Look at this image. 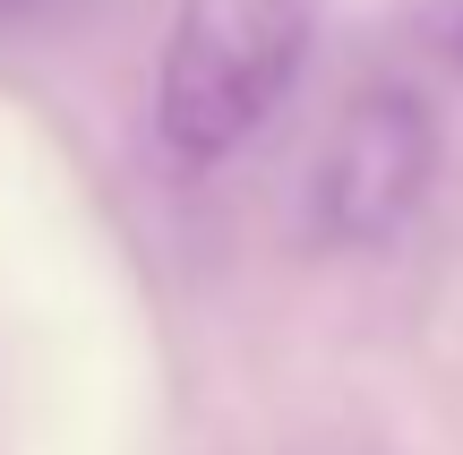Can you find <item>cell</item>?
<instances>
[{"label":"cell","mask_w":463,"mask_h":455,"mask_svg":"<svg viewBox=\"0 0 463 455\" xmlns=\"http://www.w3.org/2000/svg\"><path fill=\"white\" fill-rule=\"evenodd\" d=\"M430 181H438V112L412 86H369L344 103L326 155H317V232L386 250L430 206Z\"/></svg>","instance_id":"obj_2"},{"label":"cell","mask_w":463,"mask_h":455,"mask_svg":"<svg viewBox=\"0 0 463 455\" xmlns=\"http://www.w3.org/2000/svg\"><path fill=\"white\" fill-rule=\"evenodd\" d=\"M317 0H181L155 61V137L172 164L206 172L275 120L309 69Z\"/></svg>","instance_id":"obj_1"},{"label":"cell","mask_w":463,"mask_h":455,"mask_svg":"<svg viewBox=\"0 0 463 455\" xmlns=\"http://www.w3.org/2000/svg\"><path fill=\"white\" fill-rule=\"evenodd\" d=\"M455 61H463V17H455Z\"/></svg>","instance_id":"obj_3"}]
</instances>
